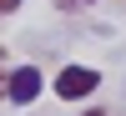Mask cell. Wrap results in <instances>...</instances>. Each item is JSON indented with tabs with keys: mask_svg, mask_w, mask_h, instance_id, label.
I'll return each mask as SVG.
<instances>
[{
	"mask_svg": "<svg viewBox=\"0 0 126 116\" xmlns=\"http://www.w3.org/2000/svg\"><path fill=\"white\" fill-rule=\"evenodd\" d=\"M40 86H46V76H40L35 66H15V71H5V96L20 101V106H30V101L40 96Z\"/></svg>",
	"mask_w": 126,
	"mask_h": 116,
	"instance_id": "obj_2",
	"label": "cell"
},
{
	"mask_svg": "<svg viewBox=\"0 0 126 116\" xmlns=\"http://www.w3.org/2000/svg\"><path fill=\"white\" fill-rule=\"evenodd\" d=\"M76 5H86V0H76Z\"/></svg>",
	"mask_w": 126,
	"mask_h": 116,
	"instance_id": "obj_6",
	"label": "cell"
},
{
	"mask_svg": "<svg viewBox=\"0 0 126 116\" xmlns=\"http://www.w3.org/2000/svg\"><path fill=\"white\" fill-rule=\"evenodd\" d=\"M81 116H106V111H81Z\"/></svg>",
	"mask_w": 126,
	"mask_h": 116,
	"instance_id": "obj_5",
	"label": "cell"
},
{
	"mask_svg": "<svg viewBox=\"0 0 126 116\" xmlns=\"http://www.w3.org/2000/svg\"><path fill=\"white\" fill-rule=\"evenodd\" d=\"M0 96H5V71H0Z\"/></svg>",
	"mask_w": 126,
	"mask_h": 116,
	"instance_id": "obj_4",
	"label": "cell"
},
{
	"mask_svg": "<svg viewBox=\"0 0 126 116\" xmlns=\"http://www.w3.org/2000/svg\"><path fill=\"white\" fill-rule=\"evenodd\" d=\"M5 10H20V0H0V15H5Z\"/></svg>",
	"mask_w": 126,
	"mask_h": 116,
	"instance_id": "obj_3",
	"label": "cell"
},
{
	"mask_svg": "<svg viewBox=\"0 0 126 116\" xmlns=\"http://www.w3.org/2000/svg\"><path fill=\"white\" fill-rule=\"evenodd\" d=\"M50 86H56L61 101H81V96H91V91L101 86V76H96L91 66H61V76L50 81Z\"/></svg>",
	"mask_w": 126,
	"mask_h": 116,
	"instance_id": "obj_1",
	"label": "cell"
}]
</instances>
